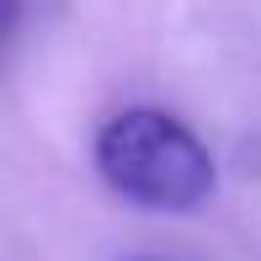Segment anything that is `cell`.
Instances as JSON below:
<instances>
[{"mask_svg":"<svg viewBox=\"0 0 261 261\" xmlns=\"http://www.w3.org/2000/svg\"><path fill=\"white\" fill-rule=\"evenodd\" d=\"M139 261H155V256H139Z\"/></svg>","mask_w":261,"mask_h":261,"instance_id":"3","label":"cell"},{"mask_svg":"<svg viewBox=\"0 0 261 261\" xmlns=\"http://www.w3.org/2000/svg\"><path fill=\"white\" fill-rule=\"evenodd\" d=\"M96 171L117 197L155 213H192L219 187L208 144L160 107H128L101 128Z\"/></svg>","mask_w":261,"mask_h":261,"instance_id":"1","label":"cell"},{"mask_svg":"<svg viewBox=\"0 0 261 261\" xmlns=\"http://www.w3.org/2000/svg\"><path fill=\"white\" fill-rule=\"evenodd\" d=\"M16 27V0H0V38Z\"/></svg>","mask_w":261,"mask_h":261,"instance_id":"2","label":"cell"}]
</instances>
